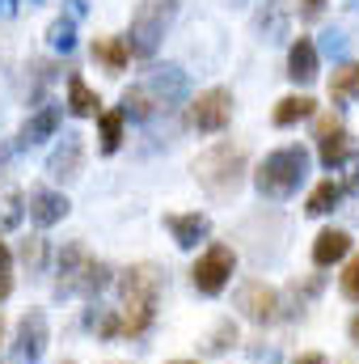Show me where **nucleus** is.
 Here are the masks:
<instances>
[{
	"label": "nucleus",
	"instance_id": "nucleus-27",
	"mask_svg": "<svg viewBox=\"0 0 359 364\" xmlns=\"http://www.w3.org/2000/svg\"><path fill=\"white\" fill-rule=\"evenodd\" d=\"M17 259H21V267H30V275H38V272H43V263H47V242H43V237L21 242Z\"/></svg>",
	"mask_w": 359,
	"mask_h": 364
},
{
	"label": "nucleus",
	"instance_id": "nucleus-8",
	"mask_svg": "<svg viewBox=\"0 0 359 364\" xmlns=\"http://www.w3.org/2000/svg\"><path fill=\"white\" fill-rule=\"evenodd\" d=\"M228 119H233V93L228 90H207L194 97V106H190V123L199 127V132H224L228 127Z\"/></svg>",
	"mask_w": 359,
	"mask_h": 364
},
{
	"label": "nucleus",
	"instance_id": "nucleus-10",
	"mask_svg": "<svg viewBox=\"0 0 359 364\" xmlns=\"http://www.w3.org/2000/svg\"><path fill=\"white\" fill-rule=\"evenodd\" d=\"M81 161H85V144H81V136L77 132H68L60 144H55V153L47 157V174L55 182H68L81 174Z\"/></svg>",
	"mask_w": 359,
	"mask_h": 364
},
{
	"label": "nucleus",
	"instance_id": "nucleus-20",
	"mask_svg": "<svg viewBox=\"0 0 359 364\" xmlns=\"http://www.w3.org/2000/svg\"><path fill=\"white\" fill-rule=\"evenodd\" d=\"M338 199H343V182L326 178L313 186V195H309V203H304V212L309 216H326V212H334L338 208Z\"/></svg>",
	"mask_w": 359,
	"mask_h": 364
},
{
	"label": "nucleus",
	"instance_id": "nucleus-26",
	"mask_svg": "<svg viewBox=\"0 0 359 364\" xmlns=\"http://www.w3.org/2000/svg\"><path fill=\"white\" fill-rule=\"evenodd\" d=\"M157 110V102H153V93L144 90V85H131V90L123 93V114H131V119H148Z\"/></svg>",
	"mask_w": 359,
	"mask_h": 364
},
{
	"label": "nucleus",
	"instance_id": "nucleus-32",
	"mask_svg": "<svg viewBox=\"0 0 359 364\" xmlns=\"http://www.w3.org/2000/svg\"><path fill=\"white\" fill-rule=\"evenodd\" d=\"M343 296L359 301V255L347 263V272H343Z\"/></svg>",
	"mask_w": 359,
	"mask_h": 364
},
{
	"label": "nucleus",
	"instance_id": "nucleus-30",
	"mask_svg": "<svg viewBox=\"0 0 359 364\" xmlns=\"http://www.w3.org/2000/svg\"><path fill=\"white\" fill-rule=\"evenodd\" d=\"M237 343V326H233V318H224L216 331H211V339H207V352H228Z\"/></svg>",
	"mask_w": 359,
	"mask_h": 364
},
{
	"label": "nucleus",
	"instance_id": "nucleus-21",
	"mask_svg": "<svg viewBox=\"0 0 359 364\" xmlns=\"http://www.w3.org/2000/svg\"><path fill=\"white\" fill-rule=\"evenodd\" d=\"M330 97H334V102H355L359 97V60L334 68V77H330Z\"/></svg>",
	"mask_w": 359,
	"mask_h": 364
},
{
	"label": "nucleus",
	"instance_id": "nucleus-5",
	"mask_svg": "<svg viewBox=\"0 0 359 364\" xmlns=\"http://www.w3.org/2000/svg\"><path fill=\"white\" fill-rule=\"evenodd\" d=\"M304 174H309V153L300 144H283V149H275V153L263 157V166L254 174V186L267 199H287L304 182Z\"/></svg>",
	"mask_w": 359,
	"mask_h": 364
},
{
	"label": "nucleus",
	"instance_id": "nucleus-15",
	"mask_svg": "<svg viewBox=\"0 0 359 364\" xmlns=\"http://www.w3.org/2000/svg\"><path fill=\"white\" fill-rule=\"evenodd\" d=\"M287 77L300 81V85H309L317 77V47H313V38H296L292 43V51H287Z\"/></svg>",
	"mask_w": 359,
	"mask_h": 364
},
{
	"label": "nucleus",
	"instance_id": "nucleus-18",
	"mask_svg": "<svg viewBox=\"0 0 359 364\" xmlns=\"http://www.w3.org/2000/svg\"><path fill=\"white\" fill-rule=\"evenodd\" d=\"M55 127H60V106H38L21 127V144H38L47 136H55Z\"/></svg>",
	"mask_w": 359,
	"mask_h": 364
},
{
	"label": "nucleus",
	"instance_id": "nucleus-4",
	"mask_svg": "<svg viewBox=\"0 0 359 364\" xmlns=\"http://www.w3.org/2000/svg\"><path fill=\"white\" fill-rule=\"evenodd\" d=\"M174 17H178V0H140L136 13H131V30H127V38H123L127 51H131L136 60H153Z\"/></svg>",
	"mask_w": 359,
	"mask_h": 364
},
{
	"label": "nucleus",
	"instance_id": "nucleus-6",
	"mask_svg": "<svg viewBox=\"0 0 359 364\" xmlns=\"http://www.w3.org/2000/svg\"><path fill=\"white\" fill-rule=\"evenodd\" d=\"M237 272V255H233V246H224V242H216V246H207L203 255H199V263H194V288L203 292V296H220L224 288H228V279Z\"/></svg>",
	"mask_w": 359,
	"mask_h": 364
},
{
	"label": "nucleus",
	"instance_id": "nucleus-37",
	"mask_svg": "<svg viewBox=\"0 0 359 364\" xmlns=\"http://www.w3.org/2000/svg\"><path fill=\"white\" fill-rule=\"evenodd\" d=\"M174 364H199V360H174Z\"/></svg>",
	"mask_w": 359,
	"mask_h": 364
},
{
	"label": "nucleus",
	"instance_id": "nucleus-33",
	"mask_svg": "<svg viewBox=\"0 0 359 364\" xmlns=\"http://www.w3.org/2000/svg\"><path fill=\"white\" fill-rule=\"evenodd\" d=\"M296 13H300V21H317L326 13V0H296Z\"/></svg>",
	"mask_w": 359,
	"mask_h": 364
},
{
	"label": "nucleus",
	"instance_id": "nucleus-17",
	"mask_svg": "<svg viewBox=\"0 0 359 364\" xmlns=\"http://www.w3.org/2000/svg\"><path fill=\"white\" fill-rule=\"evenodd\" d=\"M93 60H97L106 73H114V77H118V73L131 64V51H127V43H123V38H110V34H106V38H93Z\"/></svg>",
	"mask_w": 359,
	"mask_h": 364
},
{
	"label": "nucleus",
	"instance_id": "nucleus-28",
	"mask_svg": "<svg viewBox=\"0 0 359 364\" xmlns=\"http://www.w3.org/2000/svg\"><path fill=\"white\" fill-rule=\"evenodd\" d=\"M85 326H89L93 335H101V339H114L118 335V314L114 309H93L89 318H85Z\"/></svg>",
	"mask_w": 359,
	"mask_h": 364
},
{
	"label": "nucleus",
	"instance_id": "nucleus-3",
	"mask_svg": "<svg viewBox=\"0 0 359 364\" xmlns=\"http://www.w3.org/2000/svg\"><path fill=\"white\" fill-rule=\"evenodd\" d=\"M110 284V267L97 263L85 242H68L60 250V279H55V292L60 296H93Z\"/></svg>",
	"mask_w": 359,
	"mask_h": 364
},
{
	"label": "nucleus",
	"instance_id": "nucleus-12",
	"mask_svg": "<svg viewBox=\"0 0 359 364\" xmlns=\"http://www.w3.org/2000/svg\"><path fill=\"white\" fill-rule=\"evenodd\" d=\"M165 225H170V233H174V242H178L182 250H194V246L211 233V220H207L203 212H174Z\"/></svg>",
	"mask_w": 359,
	"mask_h": 364
},
{
	"label": "nucleus",
	"instance_id": "nucleus-38",
	"mask_svg": "<svg viewBox=\"0 0 359 364\" xmlns=\"http://www.w3.org/2000/svg\"><path fill=\"white\" fill-rule=\"evenodd\" d=\"M68 364H72V360H68Z\"/></svg>",
	"mask_w": 359,
	"mask_h": 364
},
{
	"label": "nucleus",
	"instance_id": "nucleus-22",
	"mask_svg": "<svg viewBox=\"0 0 359 364\" xmlns=\"http://www.w3.org/2000/svg\"><path fill=\"white\" fill-rule=\"evenodd\" d=\"M313 106H317L313 97H300V93H292V97H283V102L275 106V114H270V119H275V127H292V123L309 119V114H313Z\"/></svg>",
	"mask_w": 359,
	"mask_h": 364
},
{
	"label": "nucleus",
	"instance_id": "nucleus-24",
	"mask_svg": "<svg viewBox=\"0 0 359 364\" xmlns=\"http://www.w3.org/2000/svg\"><path fill=\"white\" fill-rule=\"evenodd\" d=\"M347 157H351V136H347L343 127H334L330 136H321V166H326V170L343 166Z\"/></svg>",
	"mask_w": 359,
	"mask_h": 364
},
{
	"label": "nucleus",
	"instance_id": "nucleus-19",
	"mask_svg": "<svg viewBox=\"0 0 359 364\" xmlns=\"http://www.w3.org/2000/svg\"><path fill=\"white\" fill-rule=\"evenodd\" d=\"M68 110H72V114H81V119H97V114H101V97H97V93H93L77 73L68 77Z\"/></svg>",
	"mask_w": 359,
	"mask_h": 364
},
{
	"label": "nucleus",
	"instance_id": "nucleus-34",
	"mask_svg": "<svg viewBox=\"0 0 359 364\" xmlns=\"http://www.w3.org/2000/svg\"><path fill=\"white\" fill-rule=\"evenodd\" d=\"M343 166H347V186H351V191H359V153H351ZM347 186H343V191H347Z\"/></svg>",
	"mask_w": 359,
	"mask_h": 364
},
{
	"label": "nucleus",
	"instance_id": "nucleus-25",
	"mask_svg": "<svg viewBox=\"0 0 359 364\" xmlns=\"http://www.w3.org/2000/svg\"><path fill=\"white\" fill-rule=\"evenodd\" d=\"M21 216H26V199H21V191H17V186H0V233L17 229Z\"/></svg>",
	"mask_w": 359,
	"mask_h": 364
},
{
	"label": "nucleus",
	"instance_id": "nucleus-29",
	"mask_svg": "<svg viewBox=\"0 0 359 364\" xmlns=\"http://www.w3.org/2000/svg\"><path fill=\"white\" fill-rule=\"evenodd\" d=\"M72 34H77V21L72 17H55L51 30H47V38H51L55 51H72Z\"/></svg>",
	"mask_w": 359,
	"mask_h": 364
},
{
	"label": "nucleus",
	"instance_id": "nucleus-11",
	"mask_svg": "<svg viewBox=\"0 0 359 364\" xmlns=\"http://www.w3.org/2000/svg\"><path fill=\"white\" fill-rule=\"evenodd\" d=\"M68 208H72V203H68L64 191H47V186H34V191H30V220L43 225V229H47V225H60V220L68 216Z\"/></svg>",
	"mask_w": 359,
	"mask_h": 364
},
{
	"label": "nucleus",
	"instance_id": "nucleus-13",
	"mask_svg": "<svg viewBox=\"0 0 359 364\" xmlns=\"http://www.w3.org/2000/svg\"><path fill=\"white\" fill-rule=\"evenodd\" d=\"M144 90L153 93V102H157V110L161 106H174L186 97V77H182V68H157L148 81H144Z\"/></svg>",
	"mask_w": 359,
	"mask_h": 364
},
{
	"label": "nucleus",
	"instance_id": "nucleus-14",
	"mask_svg": "<svg viewBox=\"0 0 359 364\" xmlns=\"http://www.w3.org/2000/svg\"><path fill=\"white\" fill-rule=\"evenodd\" d=\"M287 21H292V13H287L279 0H267V4L258 9V17H254V30H258V38H267V43H283V38H287Z\"/></svg>",
	"mask_w": 359,
	"mask_h": 364
},
{
	"label": "nucleus",
	"instance_id": "nucleus-23",
	"mask_svg": "<svg viewBox=\"0 0 359 364\" xmlns=\"http://www.w3.org/2000/svg\"><path fill=\"white\" fill-rule=\"evenodd\" d=\"M123 123H127V114H123V110H101V114H97L101 153H118V144H123Z\"/></svg>",
	"mask_w": 359,
	"mask_h": 364
},
{
	"label": "nucleus",
	"instance_id": "nucleus-35",
	"mask_svg": "<svg viewBox=\"0 0 359 364\" xmlns=\"http://www.w3.org/2000/svg\"><path fill=\"white\" fill-rule=\"evenodd\" d=\"M292 364H326V356L321 352H304V356H296Z\"/></svg>",
	"mask_w": 359,
	"mask_h": 364
},
{
	"label": "nucleus",
	"instance_id": "nucleus-2",
	"mask_svg": "<svg viewBox=\"0 0 359 364\" xmlns=\"http://www.w3.org/2000/svg\"><path fill=\"white\" fill-rule=\"evenodd\" d=\"M194 178H199V186H203L211 199H233L237 186H241V178H245V149H237V144H228V140L203 149V153L194 157Z\"/></svg>",
	"mask_w": 359,
	"mask_h": 364
},
{
	"label": "nucleus",
	"instance_id": "nucleus-36",
	"mask_svg": "<svg viewBox=\"0 0 359 364\" xmlns=\"http://www.w3.org/2000/svg\"><path fill=\"white\" fill-rule=\"evenodd\" d=\"M351 339H355V343H359V314H355V318H351Z\"/></svg>",
	"mask_w": 359,
	"mask_h": 364
},
{
	"label": "nucleus",
	"instance_id": "nucleus-31",
	"mask_svg": "<svg viewBox=\"0 0 359 364\" xmlns=\"http://www.w3.org/2000/svg\"><path fill=\"white\" fill-rule=\"evenodd\" d=\"M13 292V255H9V246L0 242V301Z\"/></svg>",
	"mask_w": 359,
	"mask_h": 364
},
{
	"label": "nucleus",
	"instance_id": "nucleus-7",
	"mask_svg": "<svg viewBox=\"0 0 359 364\" xmlns=\"http://www.w3.org/2000/svg\"><path fill=\"white\" fill-rule=\"evenodd\" d=\"M237 309H241L250 322L267 326V322L279 318V292L270 288L267 279H245V284L237 288Z\"/></svg>",
	"mask_w": 359,
	"mask_h": 364
},
{
	"label": "nucleus",
	"instance_id": "nucleus-9",
	"mask_svg": "<svg viewBox=\"0 0 359 364\" xmlns=\"http://www.w3.org/2000/svg\"><path fill=\"white\" fill-rule=\"evenodd\" d=\"M47 335H51L47 314H43V309H30V314L17 322V360L21 364H38L43 360V352H47Z\"/></svg>",
	"mask_w": 359,
	"mask_h": 364
},
{
	"label": "nucleus",
	"instance_id": "nucleus-1",
	"mask_svg": "<svg viewBox=\"0 0 359 364\" xmlns=\"http://www.w3.org/2000/svg\"><path fill=\"white\" fill-rule=\"evenodd\" d=\"M118 288H123V318H118V335H144L148 326H153V318H157V292H161V272L153 267V263H136V267H127L123 279H118Z\"/></svg>",
	"mask_w": 359,
	"mask_h": 364
},
{
	"label": "nucleus",
	"instance_id": "nucleus-16",
	"mask_svg": "<svg viewBox=\"0 0 359 364\" xmlns=\"http://www.w3.org/2000/svg\"><path fill=\"white\" fill-rule=\"evenodd\" d=\"M347 250H351V237L343 229H321L317 242H313V263L317 267H334L338 259H347Z\"/></svg>",
	"mask_w": 359,
	"mask_h": 364
}]
</instances>
